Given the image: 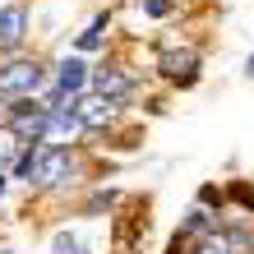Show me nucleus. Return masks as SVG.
<instances>
[{
	"mask_svg": "<svg viewBox=\"0 0 254 254\" xmlns=\"http://www.w3.org/2000/svg\"><path fill=\"white\" fill-rule=\"evenodd\" d=\"M51 83L47 61L37 56H0V102H37L42 88Z\"/></svg>",
	"mask_w": 254,
	"mask_h": 254,
	"instance_id": "nucleus-1",
	"label": "nucleus"
},
{
	"mask_svg": "<svg viewBox=\"0 0 254 254\" xmlns=\"http://www.w3.org/2000/svg\"><path fill=\"white\" fill-rule=\"evenodd\" d=\"M47 121H51V107H47V102H9V116H5V125L19 134L28 148H33V143H47Z\"/></svg>",
	"mask_w": 254,
	"mask_h": 254,
	"instance_id": "nucleus-2",
	"label": "nucleus"
},
{
	"mask_svg": "<svg viewBox=\"0 0 254 254\" xmlns=\"http://www.w3.org/2000/svg\"><path fill=\"white\" fill-rule=\"evenodd\" d=\"M199 69H203V56L194 47H167L157 56V74L176 88H194L199 83Z\"/></svg>",
	"mask_w": 254,
	"mask_h": 254,
	"instance_id": "nucleus-3",
	"label": "nucleus"
},
{
	"mask_svg": "<svg viewBox=\"0 0 254 254\" xmlns=\"http://www.w3.org/2000/svg\"><path fill=\"white\" fill-rule=\"evenodd\" d=\"M23 42H28V5L9 0L0 5V56H19Z\"/></svg>",
	"mask_w": 254,
	"mask_h": 254,
	"instance_id": "nucleus-4",
	"label": "nucleus"
},
{
	"mask_svg": "<svg viewBox=\"0 0 254 254\" xmlns=\"http://www.w3.org/2000/svg\"><path fill=\"white\" fill-rule=\"evenodd\" d=\"M79 121H83V134H107L121 121V102H111L102 93H83L79 97Z\"/></svg>",
	"mask_w": 254,
	"mask_h": 254,
	"instance_id": "nucleus-5",
	"label": "nucleus"
},
{
	"mask_svg": "<svg viewBox=\"0 0 254 254\" xmlns=\"http://www.w3.org/2000/svg\"><path fill=\"white\" fill-rule=\"evenodd\" d=\"M134 88H139V83H134V74L125 65H97L88 93H102V97H111V102H121V107H125V102L134 97Z\"/></svg>",
	"mask_w": 254,
	"mask_h": 254,
	"instance_id": "nucleus-6",
	"label": "nucleus"
},
{
	"mask_svg": "<svg viewBox=\"0 0 254 254\" xmlns=\"http://www.w3.org/2000/svg\"><path fill=\"white\" fill-rule=\"evenodd\" d=\"M23 139H19V134H14L9 125H0V167H5V171H14V162H19L23 157Z\"/></svg>",
	"mask_w": 254,
	"mask_h": 254,
	"instance_id": "nucleus-7",
	"label": "nucleus"
},
{
	"mask_svg": "<svg viewBox=\"0 0 254 254\" xmlns=\"http://www.w3.org/2000/svg\"><path fill=\"white\" fill-rule=\"evenodd\" d=\"M102 28H107V14H93V23L79 33L74 47H79V51H97V47H102Z\"/></svg>",
	"mask_w": 254,
	"mask_h": 254,
	"instance_id": "nucleus-8",
	"label": "nucleus"
},
{
	"mask_svg": "<svg viewBox=\"0 0 254 254\" xmlns=\"http://www.w3.org/2000/svg\"><path fill=\"white\" fill-rule=\"evenodd\" d=\"M51 250H56V254H88V245H83L74 231H56V236H51Z\"/></svg>",
	"mask_w": 254,
	"mask_h": 254,
	"instance_id": "nucleus-9",
	"label": "nucleus"
},
{
	"mask_svg": "<svg viewBox=\"0 0 254 254\" xmlns=\"http://www.w3.org/2000/svg\"><path fill=\"white\" fill-rule=\"evenodd\" d=\"M139 5H143L148 19H167V14L176 9V0H139Z\"/></svg>",
	"mask_w": 254,
	"mask_h": 254,
	"instance_id": "nucleus-10",
	"label": "nucleus"
},
{
	"mask_svg": "<svg viewBox=\"0 0 254 254\" xmlns=\"http://www.w3.org/2000/svg\"><path fill=\"white\" fill-rule=\"evenodd\" d=\"M231 194H236L245 208H254V190H250V185H231Z\"/></svg>",
	"mask_w": 254,
	"mask_h": 254,
	"instance_id": "nucleus-11",
	"label": "nucleus"
},
{
	"mask_svg": "<svg viewBox=\"0 0 254 254\" xmlns=\"http://www.w3.org/2000/svg\"><path fill=\"white\" fill-rule=\"evenodd\" d=\"M245 74H250V79H254V51H250V61H245Z\"/></svg>",
	"mask_w": 254,
	"mask_h": 254,
	"instance_id": "nucleus-12",
	"label": "nucleus"
},
{
	"mask_svg": "<svg viewBox=\"0 0 254 254\" xmlns=\"http://www.w3.org/2000/svg\"><path fill=\"white\" fill-rule=\"evenodd\" d=\"M176 5H181V0H176Z\"/></svg>",
	"mask_w": 254,
	"mask_h": 254,
	"instance_id": "nucleus-13",
	"label": "nucleus"
},
{
	"mask_svg": "<svg viewBox=\"0 0 254 254\" xmlns=\"http://www.w3.org/2000/svg\"><path fill=\"white\" fill-rule=\"evenodd\" d=\"M250 254H254V250H250Z\"/></svg>",
	"mask_w": 254,
	"mask_h": 254,
	"instance_id": "nucleus-14",
	"label": "nucleus"
}]
</instances>
